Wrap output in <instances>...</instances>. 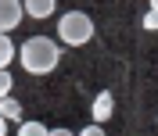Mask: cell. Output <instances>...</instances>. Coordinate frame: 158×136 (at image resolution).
<instances>
[{"mask_svg":"<svg viewBox=\"0 0 158 136\" xmlns=\"http://www.w3.org/2000/svg\"><path fill=\"white\" fill-rule=\"evenodd\" d=\"M18 61L29 75H47V72L58 68L61 47H58V39H50V36H29L18 47Z\"/></svg>","mask_w":158,"mask_h":136,"instance_id":"obj_1","label":"cell"},{"mask_svg":"<svg viewBox=\"0 0 158 136\" xmlns=\"http://www.w3.org/2000/svg\"><path fill=\"white\" fill-rule=\"evenodd\" d=\"M94 18H90L86 11H79V7H72V11H65L58 18V36H61V43L65 47H86L90 39H94Z\"/></svg>","mask_w":158,"mask_h":136,"instance_id":"obj_2","label":"cell"},{"mask_svg":"<svg viewBox=\"0 0 158 136\" xmlns=\"http://www.w3.org/2000/svg\"><path fill=\"white\" fill-rule=\"evenodd\" d=\"M22 18H25V7H22V0H0V32H11L18 29Z\"/></svg>","mask_w":158,"mask_h":136,"instance_id":"obj_3","label":"cell"},{"mask_svg":"<svg viewBox=\"0 0 158 136\" xmlns=\"http://www.w3.org/2000/svg\"><path fill=\"white\" fill-rule=\"evenodd\" d=\"M111 111H115V97H111L108 90H104V93H97V97H94V107H90V115H94V122H108L111 118Z\"/></svg>","mask_w":158,"mask_h":136,"instance_id":"obj_4","label":"cell"},{"mask_svg":"<svg viewBox=\"0 0 158 136\" xmlns=\"http://www.w3.org/2000/svg\"><path fill=\"white\" fill-rule=\"evenodd\" d=\"M22 7H25V18L43 22V18L54 14V0H22Z\"/></svg>","mask_w":158,"mask_h":136,"instance_id":"obj_5","label":"cell"},{"mask_svg":"<svg viewBox=\"0 0 158 136\" xmlns=\"http://www.w3.org/2000/svg\"><path fill=\"white\" fill-rule=\"evenodd\" d=\"M0 118H4V122H22V100L4 97L0 100Z\"/></svg>","mask_w":158,"mask_h":136,"instance_id":"obj_6","label":"cell"},{"mask_svg":"<svg viewBox=\"0 0 158 136\" xmlns=\"http://www.w3.org/2000/svg\"><path fill=\"white\" fill-rule=\"evenodd\" d=\"M15 58H18V47L11 43V36H7V32H0V68H7Z\"/></svg>","mask_w":158,"mask_h":136,"instance_id":"obj_7","label":"cell"},{"mask_svg":"<svg viewBox=\"0 0 158 136\" xmlns=\"http://www.w3.org/2000/svg\"><path fill=\"white\" fill-rule=\"evenodd\" d=\"M50 129L43 122H18V136H47Z\"/></svg>","mask_w":158,"mask_h":136,"instance_id":"obj_8","label":"cell"},{"mask_svg":"<svg viewBox=\"0 0 158 136\" xmlns=\"http://www.w3.org/2000/svg\"><path fill=\"white\" fill-rule=\"evenodd\" d=\"M11 90H15V75H11L7 68H0V100L11 97Z\"/></svg>","mask_w":158,"mask_h":136,"instance_id":"obj_9","label":"cell"},{"mask_svg":"<svg viewBox=\"0 0 158 136\" xmlns=\"http://www.w3.org/2000/svg\"><path fill=\"white\" fill-rule=\"evenodd\" d=\"M76 136H108V133H104V126H97V122H90V126H83V129H79Z\"/></svg>","mask_w":158,"mask_h":136,"instance_id":"obj_10","label":"cell"},{"mask_svg":"<svg viewBox=\"0 0 158 136\" xmlns=\"http://www.w3.org/2000/svg\"><path fill=\"white\" fill-rule=\"evenodd\" d=\"M144 29L158 32V11H148V14H144Z\"/></svg>","mask_w":158,"mask_h":136,"instance_id":"obj_11","label":"cell"},{"mask_svg":"<svg viewBox=\"0 0 158 136\" xmlns=\"http://www.w3.org/2000/svg\"><path fill=\"white\" fill-rule=\"evenodd\" d=\"M47 136H76V133H72V129H50Z\"/></svg>","mask_w":158,"mask_h":136,"instance_id":"obj_12","label":"cell"},{"mask_svg":"<svg viewBox=\"0 0 158 136\" xmlns=\"http://www.w3.org/2000/svg\"><path fill=\"white\" fill-rule=\"evenodd\" d=\"M0 136H7V122H4V118H0Z\"/></svg>","mask_w":158,"mask_h":136,"instance_id":"obj_13","label":"cell"},{"mask_svg":"<svg viewBox=\"0 0 158 136\" xmlns=\"http://www.w3.org/2000/svg\"><path fill=\"white\" fill-rule=\"evenodd\" d=\"M148 4H151V7H148V11H158V0H148Z\"/></svg>","mask_w":158,"mask_h":136,"instance_id":"obj_14","label":"cell"}]
</instances>
